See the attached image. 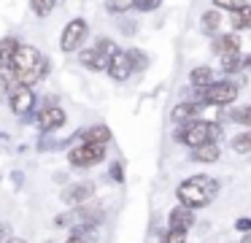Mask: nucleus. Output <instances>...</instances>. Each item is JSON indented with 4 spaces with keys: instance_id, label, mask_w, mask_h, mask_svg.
Returning <instances> with one entry per match:
<instances>
[{
    "instance_id": "nucleus-7",
    "label": "nucleus",
    "mask_w": 251,
    "mask_h": 243,
    "mask_svg": "<svg viewBox=\"0 0 251 243\" xmlns=\"http://www.w3.org/2000/svg\"><path fill=\"white\" fill-rule=\"evenodd\" d=\"M8 106H11V111L17 113V116H27V113L33 111V106H35L33 89H30V86L17 84L11 92H8Z\"/></svg>"
},
{
    "instance_id": "nucleus-15",
    "label": "nucleus",
    "mask_w": 251,
    "mask_h": 243,
    "mask_svg": "<svg viewBox=\"0 0 251 243\" xmlns=\"http://www.w3.org/2000/svg\"><path fill=\"white\" fill-rule=\"evenodd\" d=\"M81 65L84 68H89V70H105V65H108V57L105 54H100L98 49H87V52H81Z\"/></svg>"
},
{
    "instance_id": "nucleus-31",
    "label": "nucleus",
    "mask_w": 251,
    "mask_h": 243,
    "mask_svg": "<svg viewBox=\"0 0 251 243\" xmlns=\"http://www.w3.org/2000/svg\"><path fill=\"white\" fill-rule=\"evenodd\" d=\"M65 243H87V241H84V238L81 235H71V238H68V241Z\"/></svg>"
},
{
    "instance_id": "nucleus-32",
    "label": "nucleus",
    "mask_w": 251,
    "mask_h": 243,
    "mask_svg": "<svg viewBox=\"0 0 251 243\" xmlns=\"http://www.w3.org/2000/svg\"><path fill=\"white\" fill-rule=\"evenodd\" d=\"M243 65H246V68L251 70V57H249V59H243Z\"/></svg>"
},
{
    "instance_id": "nucleus-18",
    "label": "nucleus",
    "mask_w": 251,
    "mask_h": 243,
    "mask_svg": "<svg viewBox=\"0 0 251 243\" xmlns=\"http://www.w3.org/2000/svg\"><path fill=\"white\" fill-rule=\"evenodd\" d=\"M111 140V130L105 124H95L84 133V143H98V146H108Z\"/></svg>"
},
{
    "instance_id": "nucleus-30",
    "label": "nucleus",
    "mask_w": 251,
    "mask_h": 243,
    "mask_svg": "<svg viewBox=\"0 0 251 243\" xmlns=\"http://www.w3.org/2000/svg\"><path fill=\"white\" fill-rule=\"evenodd\" d=\"M159 3L162 0H135V8L138 11H154V8H159Z\"/></svg>"
},
{
    "instance_id": "nucleus-1",
    "label": "nucleus",
    "mask_w": 251,
    "mask_h": 243,
    "mask_svg": "<svg viewBox=\"0 0 251 243\" xmlns=\"http://www.w3.org/2000/svg\"><path fill=\"white\" fill-rule=\"evenodd\" d=\"M46 68H49V62L41 57V52L35 46H19V52L11 59V73L17 76V81L22 86L38 84L46 76Z\"/></svg>"
},
{
    "instance_id": "nucleus-8",
    "label": "nucleus",
    "mask_w": 251,
    "mask_h": 243,
    "mask_svg": "<svg viewBox=\"0 0 251 243\" xmlns=\"http://www.w3.org/2000/svg\"><path fill=\"white\" fill-rule=\"evenodd\" d=\"M105 70H108V76L114 81H127L132 73H135V68H132L130 57H127V52H114L108 57V65H105Z\"/></svg>"
},
{
    "instance_id": "nucleus-26",
    "label": "nucleus",
    "mask_w": 251,
    "mask_h": 243,
    "mask_svg": "<svg viewBox=\"0 0 251 243\" xmlns=\"http://www.w3.org/2000/svg\"><path fill=\"white\" fill-rule=\"evenodd\" d=\"M127 57H130V62H132V68H135V70H141L143 65H146V57L141 54V49H130Z\"/></svg>"
},
{
    "instance_id": "nucleus-12",
    "label": "nucleus",
    "mask_w": 251,
    "mask_h": 243,
    "mask_svg": "<svg viewBox=\"0 0 251 243\" xmlns=\"http://www.w3.org/2000/svg\"><path fill=\"white\" fill-rule=\"evenodd\" d=\"M213 81H216V76H213V70L208 68V65H200V68H195L189 73V84L195 86V89H208V86L213 84Z\"/></svg>"
},
{
    "instance_id": "nucleus-3",
    "label": "nucleus",
    "mask_w": 251,
    "mask_h": 243,
    "mask_svg": "<svg viewBox=\"0 0 251 243\" xmlns=\"http://www.w3.org/2000/svg\"><path fill=\"white\" fill-rule=\"evenodd\" d=\"M219 135H222V127H219V124L195 119V122L184 124V130L178 133V140L186 143L189 149H195V146H202V143H216Z\"/></svg>"
},
{
    "instance_id": "nucleus-6",
    "label": "nucleus",
    "mask_w": 251,
    "mask_h": 243,
    "mask_svg": "<svg viewBox=\"0 0 251 243\" xmlns=\"http://www.w3.org/2000/svg\"><path fill=\"white\" fill-rule=\"evenodd\" d=\"M87 30H89V25L84 19H71L60 35V49L62 52H76L84 43V38H87Z\"/></svg>"
},
{
    "instance_id": "nucleus-2",
    "label": "nucleus",
    "mask_w": 251,
    "mask_h": 243,
    "mask_svg": "<svg viewBox=\"0 0 251 243\" xmlns=\"http://www.w3.org/2000/svg\"><path fill=\"white\" fill-rule=\"evenodd\" d=\"M216 192H219L216 178H211V176H192V178H186V181L178 184L176 197H178V203L186 205V208H205V205L213 200Z\"/></svg>"
},
{
    "instance_id": "nucleus-25",
    "label": "nucleus",
    "mask_w": 251,
    "mask_h": 243,
    "mask_svg": "<svg viewBox=\"0 0 251 243\" xmlns=\"http://www.w3.org/2000/svg\"><path fill=\"white\" fill-rule=\"evenodd\" d=\"M132 5H135V0H108V11H114V14H125Z\"/></svg>"
},
{
    "instance_id": "nucleus-13",
    "label": "nucleus",
    "mask_w": 251,
    "mask_h": 243,
    "mask_svg": "<svg viewBox=\"0 0 251 243\" xmlns=\"http://www.w3.org/2000/svg\"><path fill=\"white\" fill-rule=\"evenodd\" d=\"M197 111H200V106L197 103H178V106L173 108V122L176 124H189V122H195V116H197Z\"/></svg>"
},
{
    "instance_id": "nucleus-10",
    "label": "nucleus",
    "mask_w": 251,
    "mask_h": 243,
    "mask_svg": "<svg viewBox=\"0 0 251 243\" xmlns=\"http://www.w3.org/2000/svg\"><path fill=\"white\" fill-rule=\"evenodd\" d=\"M168 224H170V230H181V232L192 230L195 227V211L186 208V205H176L168 214Z\"/></svg>"
},
{
    "instance_id": "nucleus-20",
    "label": "nucleus",
    "mask_w": 251,
    "mask_h": 243,
    "mask_svg": "<svg viewBox=\"0 0 251 243\" xmlns=\"http://www.w3.org/2000/svg\"><path fill=\"white\" fill-rule=\"evenodd\" d=\"M219 62H222V70L224 73H235V70L243 65V57H240V52H227L219 57Z\"/></svg>"
},
{
    "instance_id": "nucleus-17",
    "label": "nucleus",
    "mask_w": 251,
    "mask_h": 243,
    "mask_svg": "<svg viewBox=\"0 0 251 243\" xmlns=\"http://www.w3.org/2000/svg\"><path fill=\"white\" fill-rule=\"evenodd\" d=\"M219 143H202V146H195L192 149V160L195 162H216L219 160Z\"/></svg>"
},
{
    "instance_id": "nucleus-23",
    "label": "nucleus",
    "mask_w": 251,
    "mask_h": 243,
    "mask_svg": "<svg viewBox=\"0 0 251 243\" xmlns=\"http://www.w3.org/2000/svg\"><path fill=\"white\" fill-rule=\"evenodd\" d=\"M57 0H30V8H33L35 16H49L54 11Z\"/></svg>"
},
{
    "instance_id": "nucleus-4",
    "label": "nucleus",
    "mask_w": 251,
    "mask_h": 243,
    "mask_svg": "<svg viewBox=\"0 0 251 243\" xmlns=\"http://www.w3.org/2000/svg\"><path fill=\"white\" fill-rule=\"evenodd\" d=\"M68 160H71L73 167H95L105 160V146H98V143H78L68 151Z\"/></svg>"
},
{
    "instance_id": "nucleus-28",
    "label": "nucleus",
    "mask_w": 251,
    "mask_h": 243,
    "mask_svg": "<svg viewBox=\"0 0 251 243\" xmlns=\"http://www.w3.org/2000/svg\"><path fill=\"white\" fill-rule=\"evenodd\" d=\"M162 243H186V232H181V230H168V235H165Z\"/></svg>"
},
{
    "instance_id": "nucleus-33",
    "label": "nucleus",
    "mask_w": 251,
    "mask_h": 243,
    "mask_svg": "<svg viewBox=\"0 0 251 243\" xmlns=\"http://www.w3.org/2000/svg\"><path fill=\"white\" fill-rule=\"evenodd\" d=\"M8 243H25V241H19V238H11V241H8Z\"/></svg>"
},
{
    "instance_id": "nucleus-5",
    "label": "nucleus",
    "mask_w": 251,
    "mask_h": 243,
    "mask_svg": "<svg viewBox=\"0 0 251 243\" xmlns=\"http://www.w3.org/2000/svg\"><path fill=\"white\" fill-rule=\"evenodd\" d=\"M235 100H238V84L229 79L213 81L208 89H202V103H208V106H229Z\"/></svg>"
},
{
    "instance_id": "nucleus-14",
    "label": "nucleus",
    "mask_w": 251,
    "mask_h": 243,
    "mask_svg": "<svg viewBox=\"0 0 251 243\" xmlns=\"http://www.w3.org/2000/svg\"><path fill=\"white\" fill-rule=\"evenodd\" d=\"M19 46H22V43H19L14 35H8V38L0 41V68H11V59H14V54L19 52Z\"/></svg>"
},
{
    "instance_id": "nucleus-29",
    "label": "nucleus",
    "mask_w": 251,
    "mask_h": 243,
    "mask_svg": "<svg viewBox=\"0 0 251 243\" xmlns=\"http://www.w3.org/2000/svg\"><path fill=\"white\" fill-rule=\"evenodd\" d=\"M213 5H216V8H227L229 14H232L235 8H240V5H243V0H213Z\"/></svg>"
},
{
    "instance_id": "nucleus-27",
    "label": "nucleus",
    "mask_w": 251,
    "mask_h": 243,
    "mask_svg": "<svg viewBox=\"0 0 251 243\" xmlns=\"http://www.w3.org/2000/svg\"><path fill=\"white\" fill-rule=\"evenodd\" d=\"M87 194H89V187H73L65 197L71 200V203H81V197H87Z\"/></svg>"
},
{
    "instance_id": "nucleus-35",
    "label": "nucleus",
    "mask_w": 251,
    "mask_h": 243,
    "mask_svg": "<svg viewBox=\"0 0 251 243\" xmlns=\"http://www.w3.org/2000/svg\"><path fill=\"white\" fill-rule=\"evenodd\" d=\"M0 243H3V230H0Z\"/></svg>"
},
{
    "instance_id": "nucleus-19",
    "label": "nucleus",
    "mask_w": 251,
    "mask_h": 243,
    "mask_svg": "<svg viewBox=\"0 0 251 243\" xmlns=\"http://www.w3.org/2000/svg\"><path fill=\"white\" fill-rule=\"evenodd\" d=\"M219 25H222V14H219L216 8H211V11H205V14H202L200 27H202V32H205V35H213V32L219 30Z\"/></svg>"
},
{
    "instance_id": "nucleus-34",
    "label": "nucleus",
    "mask_w": 251,
    "mask_h": 243,
    "mask_svg": "<svg viewBox=\"0 0 251 243\" xmlns=\"http://www.w3.org/2000/svg\"><path fill=\"white\" fill-rule=\"evenodd\" d=\"M243 243H251V235H246V238H243Z\"/></svg>"
},
{
    "instance_id": "nucleus-11",
    "label": "nucleus",
    "mask_w": 251,
    "mask_h": 243,
    "mask_svg": "<svg viewBox=\"0 0 251 243\" xmlns=\"http://www.w3.org/2000/svg\"><path fill=\"white\" fill-rule=\"evenodd\" d=\"M211 52L213 54H227V52H240V38L238 32H224V35H216L211 43Z\"/></svg>"
},
{
    "instance_id": "nucleus-16",
    "label": "nucleus",
    "mask_w": 251,
    "mask_h": 243,
    "mask_svg": "<svg viewBox=\"0 0 251 243\" xmlns=\"http://www.w3.org/2000/svg\"><path fill=\"white\" fill-rule=\"evenodd\" d=\"M229 25H232V30H249L251 27V3H243L240 8H235L229 14Z\"/></svg>"
},
{
    "instance_id": "nucleus-22",
    "label": "nucleus",
    "mask_w": 251,
    "mask_h": 243,
    "mask_svg": "<svg viewBox=\"0 0 251 243\" xmlns=\"http://www.w3.org/2000/svg\"><path fill=\"white\" fill-rule=\"evenodd\" d=\"M229 119H232L235 124H243V127H249V130H251V106H240V108H235V111L229 113Z\"/></svg>"
},
{
    "instance_id": "nucleus-21",
    "label": "nucleus",
    "mask_w": 251,
    "mask_h": 243,
    "mask_svg": "<svg viewBox=\"0 0 251 243\" xmlns=\"http://www.w3.org/2000/svg\"><path fill=\"white\" fill-rule=\"evenodd\" d=\"M229 146H232V151H238V154H251V130L238 133L229 140Z\"/></svg>"
},
{
    "instance_id": "nucleus-24",
    "label": "nucleus",
    "mask_w": 251,
    "mask_h": 243,
    "mask_svg": "<svg viewBox=\"0 0 251 243\" xmlns=\"http://www.w3.org/2000/svg\"><path fill=\"white\" fill-rule=\"evenodd\" d=\"M95 49H98L100 54H105V57H111L114 52H119V49H116V43L111 41V38H100V41L95 43Z\"/></svg>"
},
{
    "instance_id": "nucleus-9",
    "label": "nucleus",
    "mask_w": 251,
    "mask_h": 243,
    "mask_svg": "<svg viewBox=\"0 0 251 243\" xmlns=\"http://www.w3.org/2000/svg\"><path fill=\"white\" fill-rule=\"evenodd\" d=\"M65 119H68V113L62 111V108L49 106L38 113V127L44 130V133H51V130H60L62 124H65Z\"/></svg>"
}]
</instances>
